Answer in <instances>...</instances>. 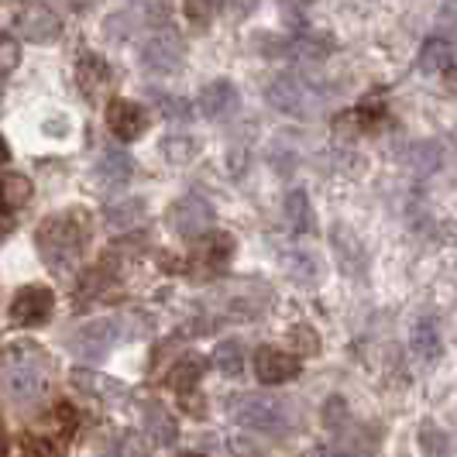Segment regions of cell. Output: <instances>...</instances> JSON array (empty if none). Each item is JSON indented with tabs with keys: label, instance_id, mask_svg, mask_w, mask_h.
<instances>
[{
	"label": "cell",
	"instance_id": "31",
	"mask_svg": "<svg viewBox=\"0 0 457 457\" xmlns=\"http://www.w3.org/2000/svg\"><path fill=\"white\" fill-rule=\"evenodd\" d=\"M21 62V48L14 46L11 38H0V76L11 72V69Z\"/></svg>",
	"mask_w": 457,
	"mask_h": 457
},
{
	"label": "cell",
	"instance_id": "2",
	"mask_svg": "<svg viewBox=\"0 0 457 457\" xmlns=\"http://www.w3.org/2000/svg\"><path fill=\"white\" fill-rule=\"evenodd\" d=\"M48 371H52V361L38 344H11L4 354V386L18 399L38 395Z\"/></svg>",
	"mask_w": 457,
	"mask_h": 457
},
{
	"label": "cell",
	"instance_id": "29",
	"mask_svg": "<svg viewBox=\"0 0 457 457\" xmlns=\"http://www.w3.org/2000/svg\"><path fill=\"white\" fill-rule=\"evenodd\" d=\"M286 265H289V275H293V278H299V282H313V278H317V272H313V265H317V262H313V258H306V254L289 258Z\"/></svg>",
	"mask_w": 457,
	"mask_h": 457
},
{
	"label": "cell",
	"instance_id": "8",
	"mask_svg": "<svg viewBox=\"0 0 457 457\" xmlns=\"http://www.w3.org/2000/svg\"><path fill=\"white\" fill-rule=\"evenodd\" d=\"M254 375H258L262 386H282V382H289V378L299 375V358L289 354V351H282V347H269L265 344V347L254 351Z\"/></svg>",
	"mask_w": 457,
	"mask_h": 457
},
{
	"label": "cell",
	"instance_id": "27",
	"mask_svg": "<svg viewBox=\"0 0 457 457\" xmlns=\"http://www.w3.org/2000/svg\"><path fill=\"white\" fill-rule=\"evenodd\" d=\"M320 420H323V427H327V430H341L344 420H347V406H344L341 395H330V399L323 403Z\"/></svg>",
	"mask_w": 457,
	"mask_h": 457
},
{
	"label": "cell",
	"instance_id": "18",
	"mask_svg": "<svg viewBox=\"0 0 457 457\" xmlns=\"http://www.w3.org/2000/svg\"><path fill=\"white\" fill-rule=\"evenodd\" d=\"M145 434L152 436V444H159V447H172L176 444V436H179V427H176V420L169 416V410H162V406H148L145 410Z\"/></svg>",
	"mask_w": 457,
	"mask_h": 457
},
{
	"label": "cell",
	"instance_id": "11",
	"mask_svg": "<svg viewBox=\"0 0 457 457\" xmlns=\"http://www.w3.org/2000/svg\"><path fill=\"white\" fill-rule=\"evenodd\" d=\"M200 114L206 120H228L234 111H237V104H241V96L234 90V83L228 79H213V83H206L204 90H200Z\"/></svg>",
	"mask_w": 457,
	"mask_h": 457
},
{
	"label": "cell",
	"instance_id": "3",
	"mask_svg": "<svg viewBox=\"0 0 457 457\" xmlns=\"http://www.w3.org/2000/svg\"><path fill=\"white\" fill-rule=\"evenodd\" d=\"M234 423H241L248 430H262V434H286L293 427V412L282 399L248 392L234 403Z\"/></svg>",
	"mask_w": 457,
	"mask_h": 457
},
{
	"label": "cell",
	"instance_id": "7",
	"mask_svg": "<svg viewBox=\"0 0 457 457\" xmlns=\"http://www.w3.org/2000/svg\"><path fill=\"white\" fill-rule=\"evenodd\" d=\"M169 224L172 230L179 234V237H189V241H196V237H204L210 224H213V210L206 204L204 196H196V193H189L183 200H176L172 210H169Z\"/></svg>",
	"mask_w": 457,
	"mask_h": 457
},
{
	"label": "cell",
	"instance_id": "5",
	"mask_svg": "<svg viewBox=\"0 0 457 457\" xmlns=\"http://www.w3.org/2000/svg\"><path fill=\"white\" fill-rule=\"evenodd\" d=\"M265 96H269V104L275 111H282L289 117H313L317 104H320V96L310 90V83H303L299 76H275Z\"/></svg>",
	"mask_w": 457,
	"mask_h": 457
},
{
	"label": "cell",
	"instance_id": "38",
	"mask_svg": "<svg viewBox=\"0 0 457 457\" xmlns=\"http://www.w3.org/2000/svg\"><path fill=\"white\" fill-rule=\"evenodd\" d=\"M323 457H354V454H347V451H330V454H323Z\"/></svg>",
	"mask_w": 457,
	"mask_h": 457
},
{
	"label": "cell",
	"instance_id": "24",
	"mask_svg": "<svg viewBox=\"0 0 457 457\" xmlns=\"http://www.w3.org/2000/svg\"><path fill=\"white\" fill-rule=\"evenodd\" d=\"M162 152H165V159L172 162V165H186V162H193V155H196V141L186 135H176L162 145Z\"/></svg>",
	"mask_w": 457,
	"mask_h": 457
},
{
	"label": "cell",
	"instance_id": "14",
	"mask_svg": "<svg viewBox=\"0 0 457 457\" xmlns=\"http://www.w3.org/2000/svg\"><path fill=\"white\" fill-rule=\"evenodd\" d=\"M76 87L83 90L87 100H100L104 90L111 87V66H107L100 55L87 52V55L76 62Z\"/></svg>",
	"mask_w": 457,
	"mask_h": 457
},
{
	"label": "cell",
	"instance_id": "30",
	"mask_svg": "<svg viewBox=\"0 0 457 457\" xmlns=\"http://www.w3.org/2000/svg\"><path fill=\"white\" fill-rule=\"evenodd\" d=\"M293 344H296L299 354H317V347H320V341H317V334L310 330V327H293Z\"/></svg>",
	"mask_w": 457,
	"mask_h": 457
},
{
	"label": "cell",
	"instance_id": "33",
	"mask_svg": "<svg viewBox=\"0 0 457 457\" xmlns=\"http://www.w3.org/2000/svg\"><path fill=\"white\" fill-rule=\"evenodd\" d=\"M436 24H440V31H457V0H447V4L440 7Z\"/></svg>",
	"mask_w": 457,
	"mask_h": 457
},
{
	"label": "cell",
	"instance_id": "21",
	"mask_svg": "<svg viewBox=\"0 0 457 457\" xmlns=\"http://www.w3.org/2000/svg\"><path fill=\"white\" fill-rule=\"evenodd\" d=\"M96 179L107 186H120L131 179V159L120 152H104V159L96 162Z\"/></svg>",
	"mask_w": 457,
	"mask_h": 457
},
{
	"label": "cell",
	"instance_id": "36",
	"mask_svg": "<svg viewBox=\"0 0 457 457\" xmlns=\"http://www.w3.org/2000/svg\"><path fill=\"white\" fill-rule=\"evenodd\" d=\"M66 4L72 7V11H90L96 0H66Z\"/></svg>",
	"mask_w": 457,
	"mask_h": 457
},
{
	"label": "cell",
	"instance_id": "12",
	"mask_svg": "<svg viewBox=\"0 0 457 457\" xmlns=\"http://www.w3.org/2000/svg\"><path fill=\"white\" fill-rule=\"evenodd\" d=\"M18 31L28 42H55L59 31H62V21L48 11L46 4H31L18 14Z\"/></svg>",
	"mask_w": 457,
	"mask_h": 457
},
{
	"label": "cell",
	"instance_id": "25",
	"mask_svg": "<svg viewBox=\"0 0 457 457\" xmlns=\"http://www.w3.org/2000/svg\"><path fill=\"white\" fill-rule=\"evenodd\" d=\"M420 447H423V454L427 457H447V434L434 427V423H423V430H420Z\"/></svg>",
	"mask_w": 457,
	"mask_h": 457
},
{
	"label": "cell",
	"instance_id": "6",
	"mask_svg": "<svg viewBox=\"0 0 457 457\" xmlns=\"http://www.w3.org/2000/svg\"><path fill=\"white\" fill-rule=\"evenodd\" d=\"M52 310H55V293L48 286L31 282V286H21L11 296L7 317H11V323H18V327H42L52 317Z\"/></svg>",
	"mask_w": 457,
	"mask_h": 457
},
{
	"label": "cell",
	"instance_id": "22",
	"mask_svg": "<svg viewBox=\"0 0 457 457\" xmlns=\"http://www.w3.org/2000/svg\"><path fill=\"white\" fill-rule=\"evenodd\" d=\"M200 375H204V361L189 354L186 361H179V365L172 368V386H176L179 395H183V392H193L196 389V382H200Z\"/></svg>",
	"mask_w": 457,
	"mask_h": 457
},
{
	"label": "cell",
	"instance_id": "37",
	"mask_svg": "<svg viewBox=\"0 0 457 457\" xmlns=\"http://www.w3.org/2000/svg\"><path fill=\"white\" fill-rule=\"evenodd\" d=\"M11 159V148H7V141H4V135H0V165Z\"/></svg>",
	"mask_w": 457,
	"mask_h": 457
},
{
	"label": "cell",
	"instance_id": "4",
	"mask_svg": "<svg viewBox=\"0 0 457 457\" xmlns=\"http://www.w3.org/2000/svg\"><path fill=\"white\" fill-rule=\"evenodd\" d=\"M137 334H141V330L128 327V320L107 317V320L83 323V327L69 337V347H72V354H79V358H104L114 344L131 341V337H137Z\"/></svg>",
	"mask_w": 457,
	"mask_h": 457
},
{
	"label": "cell",
	"instance_id": "28",
	"mask_svg": "<svg viewBox=\"0 0 457 457\" xmlns=\"http://www.w3.org/2000/svg\"><path fill=\"white\" fill-rule=\"evenodd\" d=\"M186 21H193L196 28H206L213 21V0H183Z\"/></svg>",
	"mask_w": 457,
	"mask_h": 457
},
{
	"label": "cell",
	"instance_id": "39",
	"mask_svg": "<svg viewBox=\"0 0 457 457\" xmlns=\"http://www.w3.org/2000/svg\"><path fill=\"white\" fill-rule=\"evenodd\" d=\"M0 444H4V423H0Z\"/></svg>",
	"mask_w": 457,
	"mask_h": 457
},
{
	"label": "cell",
	"instance_id": "15",
	"mask_svg": "<svg viewBox=\"0 0 457 457\" xmlns=\"http://www.w3.org/2000/svg\"><path fill=\"white\" fill-rule=\"evenodd\" d=\"M72 386L79 392H87V395H93V399H120L124 395V386L117 382V378H111V375H96V371H90V368H72Z\"/></svg>",
	"mask_w": 457,
	"mask_h": 457
},
{
	"label": "cell",
	"instance_id": "19",
	"mask_svg": "<svg viewBox=\"0 0 457 457\" xmlns=\"http://www.w3.org/2000/svg\"><path fill=\"white\" fill-rule=\"evenodd\" d=\"M213 368L224 375V378H241L245 371V347L241 341H220L213 347Z\"/></svg>",
	"mask_w": 457,
	"mask_h": 457
},
{
	"label": "cell",
	"instance_id": "23",
	"mask_svg": "<svg viewBox=\"0 0 457 457\" xmlns=\"http://www.w3.org/2000/svg\"><path fill=\"white\" fill-rule=\"evenodd\" d=\"M141 213H145V200H124V204H114L107 210V224L111 228H131L141 220Z\"/></svg>",
	"mask_w": 457,
	"mask_h": 457
},
{
	"label": "cell",
	"instance_id": "35",
	"mask_svg": "<svg viewBox=\"0 0 457 457\" xmlns=\"http://www.w3.org/2000/svg\"><path fill=\"white\" fill-rule=\"evenodd\" d=\"M254 4H258V0H228V7L234 14H252Z\"/></svg>",
	"mask_w": 457,
	"mask_h": 457
},
{
	"label": "cell",
	"instance_id": "1",
	"mask_svg": "<svg viewBox=\"0 0 457 457\" xmlns=\"http://www.w3.org/2000/svg\"><path fill=\"white\" fill-rule=\"evenodd\" d=\"M90 241V217L87 210H62L46 217L35 230L38 254L46 258L55 272H69Z\"/></svg>",
	"mask_w": 457,
	"mask_h": 457
},
{
	"label": "cell",
	"instance_id": "13",
	"mask_svg": "<svg viewBox=\"0 0 457 457\" xmlns=\"http://www.w3.org/2000/svg\"><path fill=\"white\" fill-rule=\"evenodd\" d=\"M230 258H234V237L228 230H206L204 237H196V254H193V265H204L210 272L224 269Z\"/></svg>",
	"mask_w": 457,
	"mask_h": 457
},
{
	"label": "cell",
	"instance_id": "26",
	"mask_svg": "<svg viewBox=\"0 0 457 457\" xmlns=\"http://www.w3.org/2000/svg\"><path fill=\"white\" fill-rule=\"evenodd\" d=\"M286 210H289V220H293V228H296V230L310 228V206H306V193L293 189V193L286 196Z\"/></svg>",
	"mask_w": 457,
	"mask_h": 457
},
{
	"label": "cell",
	"instance_id": "32",
	"mask_svg": "<svg viewBox=\"0 0 457 457\" xmlns=\"http://www.w3.org/2000/svg\"><path fill=\"white\" fill-rule=\"evenodd\" d=\"M55 420H59V430L66 436L76 434V423H79V420H76V410H72L69 403H59V406H55Z\"/></svg>",
	"mask_w": 457,
	"mask_h": 457
},
{
	"label": "cell",
	"instance_id": "41",
	"mask_svg": "<svg viewBox=\"0 0 457 457\" xmlns=\"http://www.w3.org/2000/svg\"><path fill=\"white\" fill-rule=\"evenodd\" d=\"M100 457H117V454H100Z\"/></svg>",
	"mask_w": 457,
	"mask_h": 457
},
{
	"label": "cell",
	"instance_id": "20",
	"mask_svg": "<svg viewBox=\"0 0 457 457\" xmlns=\"http://www.w3.org/2000/svg\"><path fill=\"white\" fill-rule=\"evenodd\" d=\"M454 59H457V52L447 38H430V42L423 46V52H420V69H423V72H447Z\"/></svg>",
	"mask_w": 457,
	"mask_h": 457
},
{
	"label": "cell",
	"instance_id": "10",
	"mask_svg": "<svg viewBox=\"0 0 457 457\" xmlns=\"http://www.w3.org/2000/svg\"><path fill=\"white\" fill-rule=\"evenodd\" d=\"M107 128L114 131V137L120 141H137V137L148 131V111L135 104V100H124V96H114L107 104Z\"/></svg>",
	"mask_w": 457,
	"mask_h": 457
},
{
	"label": "cell",
	"instance_id": "40",
	"mask_svg": "<svg viewBox=\"0 0 457 457\" xmlns=\"http://www.w3.org/2000/svg\"><path fill=\"white\" fill-rule=\"evenodd\" d=\"M183 457H206V454H183Z\"/></svg>",
	"mask_w": 457,
	"mask_h": 457
},
{
	"label": "cell",
	"instance_id": "34",
	"mask_svg": "<svg viewBox=\"0 0 457 457\" xmlns=\"http://www.w3.org/2000/svg\"><path fill=\"white\" fill-rule=\"evenodd\" d=\"M162 111L169 117H176V120L189 117V107H183V100H176V96H162Z\"/></svg>",
	"mask_w": 457,
	"mask_h": 457
},
{
	"label": "cell",
	"instance_id": "9",
	"mask_svg": "<svg viewBox=\"0 0 457 457\" xmlns=\"http://www.w3.org/2000/svg\"><path fill=\"white\" fill-rule=\"evenodd\" d=\"M141 59H145V66L152 69V72H176V69L183 66V42H179V35L176 31H155L145 48H141Z\"/></svg>",
	"mask_w": 457,
	"mask_h": 457
},
{
	"label": "cell",
	"instance_id": "16",
	"mask_svg": "<svg viewBox=\"0 0 457 457\" xmlns=\"http://www.w3.org/2000/svg\"><path fill=\"white\" fill-rule=\"evenodd\" d=\"M35 186L21 172H4L0 176V213H11V210H21L31 200Z\"/></svg>",
	"mask_w": 457,
	"mask_h": 457
},
{
	"label": "cell",
	"instance_id": "17",
	"mask_svg": "<svg viewBox=\"0 0 457 457\" xmlns=\"http://www.w3.org/2000/svg\"><path fill=\"white\" fill-rule=\"evenodd\" d=\"M410 344H412V354H416L423 365L436 361V358H440V347H444L436 320H420V323H416V327H412Z\"/></svg>",
	"mask_w": 457,
	"mask_h": 457
}]
</instances>
